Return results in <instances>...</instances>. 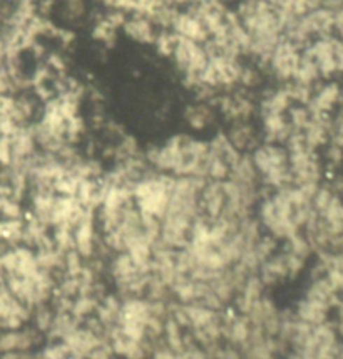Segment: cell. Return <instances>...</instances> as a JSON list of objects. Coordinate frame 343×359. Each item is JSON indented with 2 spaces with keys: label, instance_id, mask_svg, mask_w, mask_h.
<instances>
[{
  "label": "cell",
  "instance_id": "3957f363",
  "mask_svg": "<svg viewBox=\"0 0 343 359\" xmlns=\"http://www.w3.org/2000/svg\"><path fill=\"white\" fill-rule=\"evenodd\" d=\"M107 272L113 279L115 294L119 297H144L148 282L151 279V272L141 271L126 252L113 254L107 264Z\"/></svg>",
  "mask_w": 343,
  "mask_h": 359
},
{
  "label": "cell",
  "instance_id": "8992f818",
  "mask_svg": "<svg viewBox=\"0 0 343 359\" xmlns=\"http://www.w3.org/2000/svg\"><path fill=\"white\" fill-rule=\"evenodd\" d=\"M338 348V334L335 324L323 323L313 326L310 336L307 337L305 344L297 354L302 359H333Z\"/></svg>",
  "mask_w": 343,
  "mask_h": 359
},
{
  "label": "cell",
  "instance_id": "ac0fdd59",
  "mask_svg": "<svg viewBox=\"0 0 343 359\" xmlns=\"http://www.w3.org/2000/svg\"><path fill=\"white\" fill-rule=\"evenodd\" d=\"M228 138L239 153H250L261 143L260 130L251 121H234L226 131Z\"/></svg>",
  "mask_w": 343,
  "mask_h": 359
},
{
  "label": "cell",
  "instance_id": "836d02e7",
  "mask_svg": "<svg viewBox=\"0 0 343 359\" xmlns=\"http://www.w3.org/2000/svg\"><path fill=\"white\" fill-rule=\"evenodd\" d=\"M54 307L49 304H42V306H37L34 307L31 311V319L34 320V327L38 329V331L42 332V334L46 336V332L49 331L50 324H52V319H54Z\"/></svg>",
  "mask_w": 343,
  "mask_h": 359
},
{
  "label": "cell",
  "instance_id": "74e56055",
  "mask_svg": "<svg viewBox=\"0 0 343 359\" xmlns=\"http://www.w3.org/2000/svg\"><path fill=\"white\" fill-rule=\"evenodd\" d=\"M263 84V74H261L260 67L255 66H244L243 64V69L241 74H239V84L243 89H255Z\"/></svg>",
  "mask_w": 343,
  "mask_h": 359
},
{
  "label": "cell",
  "instance_id": "4fadbf2b",
  "mask_svg": "<svg viewBox=\"0 0 343 359\" xmlns=\"http://www.w3.org/2000/svg\"><path fill=\"white\" fill-rule=\"evenodd\" d=\"M340 102H343V91L340 84L327 83L313 89V96L308 101L307 108L310 109L312 114H330Z\"/></svg>",
  "mask_w": 343,
  "mask_h": 359
},
{
  "label": "cell",
  "instance_id": "277c9868",
  "mask_svg": "<svg viewBox=\"0 0 343 359\" xmlns=\"http://www.w3.org/2000/svg\"><path fill=\"white\" fill-rule=\"evenodd\" d=\"M171 59H173L176 71L181 74L186 88L195 91L196 88L201 86V74L209 62L204 44L178 36Z\"/></svg>",
  "mask_w": 343,
  "mask_h": 359
},
{
  "label": "cell",
  "instance_id": "e575fe53",
  "mask_svg": "<svg viewBox=\"0 0 343 359\" xmlns=\"http://www.w3.org/2000/svg\"><path fill=\"white\" fill-rule=\"evenodd\" d=\"M286 89V93L290 94L293 104H308V101L312 100L313 96V86H307V84L297 83V81H288V83L283 84Z\"/></svg>",
  "mask_w": 343,
  "mask_h": 359
},
{
  "label": "cell",
  "instance_id": "f546056e",
  "mask_svg": "<svg viewBox=\"0 0 343 359\" xmlns=\"http://www.w3.org/2000/svg\"><path fill=\"white\" fill-rule=\"evenodd\" d=\"M55 12L66 24H79L88 15V0H55Z\"/></svg>",
  "mask_w": 343,
  "mask_h": 359
},
{
  "label": "cell",
  "instance_id": "9c48e42d",
  "mask_svg": "<svg viewBox=\"0 0 343 359\" xmlns=\"http://www.w3.org/2000/svg\"><path fill=\"white\" fill-rule=\"evenodd\" d=\"M246 316L251 320V326L260 329L268 337H276L280 332V309L276 302L267 294L256 302V306Z\"/></svg>",
  "mask_w": 343,
  "mask_h": 359
},
{
  "label": "cell",
  "instance_id": "d6a6232c",
  "mask_svg": "<svg viewBox=\"0 0 343 359\" xmlns=\"http://www.w3.org/2000/svg\"><path fill=\"white\" fill-rule=\"evenodd\" d=\"M286 118H288L291 130L300 131V133H302V131L307 128L308 123H310L312 113L305 104H291L290 109L286 111Z\"/></svg>",
  "mask_w": 343,
  "mask_h": 359
},
{
  "label": "cell",
  "instance_id": "5bb4252c",
  "mask_svg": "<svg viewBox=\"0 0 343 359\" xmlns=\"http://www.w3.org/2000/svg\"><path fill=\"white\" fill-rule=\"evenodd\" d=\"M121 29L124 36L130 37L131 41L137 42V44L144 46H153L154 41H156L158 31H160L149 17H146L143 14H136V12L134 14L127 15L126 22L122 24Z\"/></svg>",
  "mask_w": 343,
  "mask_h": 359
},
{
  "label": "cell",
  "instance_id": "ab89813d",
  "mask_svg": "<svg viewBox=\"0 0 343 359\" xmlns=\"http://www.w3.org/2000/svg\"><path fill=\"white\" fill-rule=\"evenodd\" d=\"M330 141L343 147V108L330 119Z\"/></svg>",
  "mask_w": 343,
  "mask_h": 359
},
{
  "label": "cell",
  "instance_id": "ffe728a7",
  "mask_svg": "<svg viewBox=\"0 0 343 359\" xmlns=\"http://www.w3.org/2000/svg\"><path fill=\"white\" fill-rule=\"evenodd\" d=\"M216 108L206 101H196L184 109V121L192 131H206L216 123Z\"/></svg>",
  "mask_w": 343,
  "mask_h": 359
},
{
  "label": "cell",
  "instance_id": "ee69618b",
  "mask_svg": "<svg viewBox=\"0 0 343 359\" xmlns=\"http://www.w3.org/2000/svg\"><path fill=\"white\" fill-rule=\"evenodd\" d=\"M335 329H337V334L343 337V318H338V320L335 323Z\"/></svg>",
  "mask_w": 343,
  "mask_h": 359
},
{
  "label": "cell",
  "instance_id": "30bf717a",
  "mask_svg": "<svg viewBox=\"0 0 343 359\" xmlns=\"http://www.w3.org/2000/svg\"><path fill=\"white\" fill-rule=\"evenodd\" d=\"M171 31L176 36L186 37V39L200 42V44H206L209 41V34L206 31L204 24L190 8L188 11H179L176 14L173 24H171Z\"/></svg>",
  "mask_w": 343,
  "mask_h": 359
},
{
  "label": "cell",
  "instance_id": "7bdbcfd3",
  "mask_svg": "<svg viewBox=\"0 0 343 359\" xmlns=\"http://www.w3.org/2000/svg\"><path fill=\"white\" fill-rule=\"evenodd\" d=\"M333 31L337 32V37L343 41V8L333 12Z\"/></svg>",
  "mask_w": 343,
  "mask_h": 359
},
{
  "label": "cell",
  "instance_id": "2e32d148",
  "mask_svg": "<svg viewBox=\"0 0 343 359\" xmlns=\"http://www.w3.org/2000/svg\"><path fill=\"white\" fill-rule=\"evenodd\" d=\"M307 49L313 55V59H315L321 78L328 79L333 74H337L335 54H333V36L315 39L310 46H307Z\"/></svg>",
  "mask_w": 343,
  "mask_h": 359
},
{
  "label": "cell",
  "instance_id": "7a4b0ae2",
  "mask_svg": "<svg viewBox=\"0 0 343 359\" xmlns=\"http://www.w3.org/2000/svg\"><path fill=\"white\" fill-rule=\"evenodd\" d=\"M250 156L256 172L260 175V182L263 187L274 191L293 185L288 151H286L285 144L261 141L258 147L250 151Z\"/></svg>",
  "mask_w": 343,
  "mask_h": 359
},
{
  "label": "cell",
  "instance_id": "d4e9b609",
  "mask_svg": "<svg viewBox=\"0 0 343 359\" xmlns=\"http://www.w3.org/2000/svg\"><path fill=\"white\" fill-rule=\"evenodd\" d=\"M303 297L313 299V301L325 302V304H328L332 309H335V307L340 304V299H342L340 292H338V290L333 287L332 284H330L327 276L320 277V279L310 280V284L307 285Z\"/></svg>",
  "mask_w": 343,
  "mask_h": 359
},
{
  "label": "cell",
  "instance_id": "83f0119b",
  "mask_svg": "<svg viewBox=\"0 0 343 359\" xmlns=\"http://www.w3.org/2000/svg\"><path fill=\"white\" fill-rule=\"evenodd\" d=\"M80 324L83 323H80L79 319H76L71 313H55L52 324H50L46 336L47 339L50 341H64L71 332H74Z\"/></svg>",
  "mask_w": 343,
  "mask_h": 359
},
{
  "label": "cell",
  "instance_id": "9a60e30c",
  "mask_svg": "<svg viewBox=\"0 0 343 359\" xmlns=\"http://www.w3.org/2000/svg\"><path fill=\"white\" fill-rule=\"evenodd\" d=\"M260 116V135L265 143L285 144L291 135V126L286 114H258Z\"/></svg>",
  "mask_w": 343,
  "mask_h": 359
},
{
  "label": "cell",
  "instance_id": "52a82bcc",
  "mask_svg": "<svg viewBox=\"0 0 343 359\" xmlns=\"http://www.w3.org/2000/svg\"><path fill=\"white\" fill-rule=\"evenodd\" d=\"M300 55H302V49L286 37H281L268 59L267 67L270 74L283 84L288 83L293 79L295 71H297Z\"/></svg>",
  "mask_w": 343,
  "mask_h": 359
},
{
  "label": "cell",
  "instance_id": "6da1fadb",
  "mask_svg": "<svg viewBox=\"0 0 343 359\" xmlns=\"http://www.w3.org/2000/svg\"><path fill=\"white\" fill-rule=\"evenodd\" d=\"M174 182V175L148 170L132 187V200L137 210L161 220L168 208Z\"/></svg>",
  "mask_w": 343,
  "mask_h": 359
},
{
  "label": "cell",
  "instance_id": "484cf974",
  "mask_svg": "<svg viewBox=\"0 0 343 359\" xmlns=\"http://www.w3.org/2000/svg\"><path fill=\"white\" fill-rule=\"evenodd\" d=\"M162 337H164L166 346H168V348L174 354L181 353L186 346L195 343L191 334H186V332H184V329L179 326V324L176 323V320L171 318L169 314L164 320V331H162Z\"/></svg>",
  "mask_w": 343,
  "mask_h": 359
},
{
  "label": "cell",
  "instance_id": "8fae6325",
  "mask_svg": "<svg viewBox=\"0 0 343 359\" xmlns=\"http://www.w3.org/2000/svg\"><path fill=\"white\" fill-rule=\"evenodd\" d=\"M225 190H223V182H208L201 188L200 194V213L209 222L220 219L223 210H225Z\"/></svg>",
  "mask_w": 343,
  "mask_h": 359
},
{
  "label": "cell",
  "instance_id": "d6986e66",
  "mask_svg": "<svg viewBox=\"0 0 343 359\" xmlns=\"http://www.w3.org/2000/svg\"><path fill=\"white\" fill-rule=\"evenodd\" d=\"M256 273H258V277L267 289L276 287V285H281L283 282L290 280V272L288 267H286V260L283 252H274L272 257L261 264Z\"/></svg>",
  "mask_w": 343,
  "mask_h": 359
},
{
  "label": "cell",
  "instance_id": "8d00e7d4",
  "mask_svg": "<svg viewBox=\"0 0 343 359\" xmlns=\"http://www.w3.org/2000/svg\"><path fill=\"white\" fill-rule=\"evenodd\" d=\"M115 34H118V29H114L113 25L107 22L104 17H101V19L94 24L92 37H94V41L101 42V44H104L107 47L114 46Z\"/></svg>",
  "mask_w": 343,
  "mask_h": 359
},
{
  "label": "cell",
  "instance_id": "f35d334b",
  "mask_svg": "<svg viewBox=\"0 0 343 359\" xmlns=\"http://www.w3.org/2000/svg\"><path fill=\"white\" fill-rule=\"evenodd\" d=\"M323 148H325V161H327V165L330 168H338V166L343 163V147L328 141Z\"/></svg>",
  "mask_w": 343,
  "mask_h": 359
},
{
  "label": "cell",
  "instance_id": "cb8c5ba5",
  "mask_svg": "<svg viewBox=\"0 0 343 359\" xmlns=\"http://www.w3.org/2000/svg\"><path fill=\"white\" fill-rule=\"evenodd\" d=\"M228 178L231 182L238 183V185L241 187H253V188L261 187L260 175L256 172L255 165H253L250 153H241L239 160L231 166Z\"/></svg>",
  "mask_w": 343,
  "mask_h": 359
},
{
  "label": "cell",
  "instance_id": "44dd1931",
  "mask_svg": "<svg viewBox=\"0 0 343 359\" xmlns=\"http://www.w3.org/2000/svg\"><path fill=\"white\" fill-rule=\"evenodd\" d=\"M330 119L332 114H312L310 123L302 131L307 144L315 151H318L330 141Z\"/></svg>",
  "mask_w": 343,
  "mask_h": 359
},
{
  "label": "cell",
  "instance_id": "1f68e13d",
  "mask_svg": "<svg viewBox=\"0 0 343 359\" xmlns=\"http://www.w3.org/2000/svg\"><path fill=\"white\" fill-rule=\"evenodd\" d=\"M52 242L55 249L64 252V254H66L67 250L74 249V226L69 224L54 226Z\"/></svg>",
  "mask_w": 343,
  "mask_h": 359
},
{
  "label": "cell",
  "instance_id": "e0dca14e",
  "mask_svg": "<svg viewBox=\"0 0 343 359\" xmlns=\"http://www.w3.org/2000/svg\"><path fill=\"white\" fill-rule=\"evenodd\" d=\"M265 289L267 287L263 285L258 273H250L241 287L238 289L237 296L233 299V307L239 314H248L256 306V302L265 296Z\"/></svg>",
  "mask_w": 343,
  "mask_h": 359
},
{
  "label": "cell",
  "instance_id": "7c38bea8",
  "mask_svg": "<svg viewBox=\"0 0 343 359\" xmlns=\"http://www.w3.org/2000/svg\"><path fill=\"white\" fill-rule=\"evenodd\" d=\"M104 341H107L106 337L97 336L96 332L91 331L88 326H83V324H80L74 332H71V334L64 339V343H66L69 348L71 358L88 359L89 354H91L101 343H104Z\"/></svg>",
  "mask_w": 343,
  "mask_h": 359
},
{
  "label": "cell",
  "instance_id": "5b68a950",
  "mask_svg": "<svg viewBox=\"0 0 343 359\" xmlns=\"http://www.w3.org/2000/svg\"><path fill=\"white\" fill-rule=\"evenodd\" d=\"M153 304L146 297H130L122 299L121 309H119L118 327L124 334L132 339L148 343L146 341V331H148L149 319L153 316Z\"/></svg>",
  "mask_w": 343,
  "mask_h": 359
},
{
  "label": "cell",
  "instance_id": "603a6c76",
  "mask_svg": "<svg viewBox=\"0 0 343 359\" xmlns=\"http://www.w3.org/2000/svg\"><path fill=\"white\" fill-rule=\"evenodd\" d=\"M291 104H293V101H291L290 94L286 93L285 86H281L263 93L258 106H256V111H258V114H286Z\"/></svg>",
  "mask_w": 343,
  "mask_h": 359
},
{
  "label": "cell",
  "instance_id": "d590c367",
  "mask_svg": "<svg viewBox=\"0 0 343 359\" xmlns=\"http://www.w3.org/2000/svg\"><path fill=\"white\" fill-rule=\"evenodd\" d=\"M176 39H178V36H176L171 29H160L153 46L156 47L158 54H160L161 57H171L176 46Z\"/></svg>",
  "mask_w": 343,
  "mask_h": 359
},
{
  "label": "cell",
  "instance_id": "4dcf8cb0",
  "mask_svg": "<svg viewBox=\"0 0 343 359\" xmlns=\"http://www.w3.org/2000/svg\"><path fill=\"white\" fill-rule=\"evenodd\" d=\"M97 306H99V299L94 296H85V294H80V296H76L72 299L71 313L76 319H79L80 323H84L85 319L91 318V316L96 314Z\"/></svg>",
  "mask_w": 343,
  "mask_h": 359
},
{
  "label": "cell",
  "instance_id": "60d3db41",
  "mask_svg": "<svg viewBox=\"0 0 343 359\" xmlns=\"http://www.w3.org/2000/svg\"><path fill=\"white\" fill-rule=\"evenodd\" d=\"M42 356L46 359H69L71 353L64 341H52L47 348L42 351Z\"/></svg>",
  "mask_w": 343,
  "mask_h": 359
},
{
  "label": "cell",
  "instance_id": "ba28073f",
  "mask_svg": "<svg viewBox=\"0 0 343 359\" xmlns=\"http://www.w3.org/2000/svg\"><path fill=\"white\" fill-rule=\"evenodd\" d=\"M97 230H96V212L85 210L77 224L74 225V249L85 262L91 260L97 252Z\"/></svg>",
  "mask_w": 343,
  "mask_h": 359
},
{
  "label": "cell",
  "instance_id": "4316f807",
  "mask_svg": "<svg viewBox=\"0 0 343 359\" xmlns=\"http://www.w3.org/2000/svg\"><path fill=\"white\" fill-rule=\"evenodd\" d=\"M208 147H209V151H211L213 155H216L218 158H221L225 163H228L230 168L237 163L239 156H241V153L231 144L228 135H226L225 131H218V133H214L213 138L208 141Z\"/></svg>",
  "mask_w": 343,
  "mask_h": 359
},
{
  "label": "cell",
  "instance_id": "f1b7e54d",
  "mask_svg": "<svg viewBox=\"0 0 343 359\" xmlns=\"http://www.w3.org/2000/svg\"><path fill=\"white\" fill-rule=\"evenodd\" d=\"M321 79L318 67H316L315 59L313 55L308 53V49L302 50V55H300V62L297 71H295V76L291 81H297V83L307 84V86H316V83Z\"/></svg>",
  "mask_w": 343,
  "mask_h": 359
},
{
  "label": "cell",
  "instance_id": "b9f144b4",
  "mask_svg": "<svg viewBox=\"0 0 343 359\" xmlns=\"http://www.w3.org/2000/svg\"><path fill=\"white\" fill-rule=\"evenodd\" d=\"M333 54H335L337 72H343V41L333 36Z\"/></svg>",
  "mask_w": 343,
  "mask_h": 359
},
{
  "label": "cell",
  "instance_id": "7402d4cb",
  "mask_svg": "<svg viewBox=\"0 0 343 359\" xmlns=\"http://www.w3.org/2000/svg\"><path fill=\"white\" fill-rule=\"evenodd\" d=\"M332 311V307L325 302L313 301V299L302 297L295 306V314L300 320L310 324V326H318L328 320V314Z\"/></svg>",
  "mask_w": 343,
  "mask_h": 359
}]
</instances>
